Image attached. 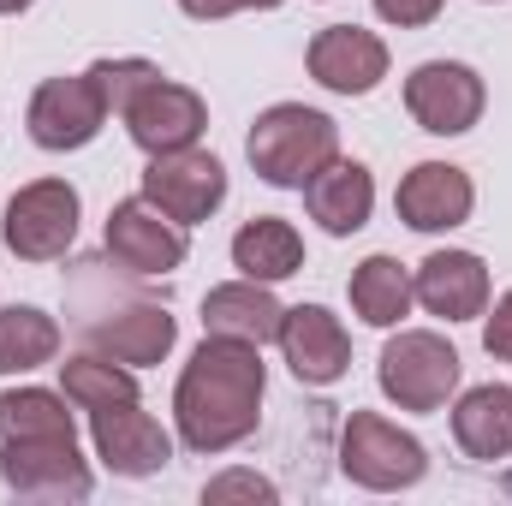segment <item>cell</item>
Listing matches in <instances>:
<instances>
[{"label": "cell", "instance_id": "16", "mask_svg": "<svg viewBox=\"0 0 512 506\" xmlns=\"http://www.w3.org/2000/svg\"><path fill=\"white\" fill-rule=\"evenodd\" d=\"M411 298L441 322H471L489 310V268L477 251H429L411 274Z\"/></svg>", "mask_w": 512, "mask_h": 506}, {"label": "cell", "instance_id": "10", "mask_svg": "<svg viewBox=\"0 0 512 506\" xmlns=\"http://www.w3.org/2000/svg\"><path fill=\"white\" fill-rule=\"evenodd\" d=\"M90 441H96V459L114 471V477H155L173 465V435L137 405H102L90 411Z\"/></svg>", "mask_w": 512, "mask_h": 506}, {"label": "cell", "instance_id": "11", "mask_svg": "<svg viewBox=\"0 0 512 506\" xmlns=\"http://www.w3.org/2000/svg\"><path fill=\"white\" fill-rule=\"evenodd\" d=\"M108 256L126 268V274H173L185 256H191V239L179 221H167L155 203L131 197V203H114L108 215V233H102Z\"/></svg>", "mask_w": 512, "mask_h": 506}, {"label": "cell", "instance_id": "13", "mask_svg": "<svg viewBox=\"0 0 512 506\" xmlns=\"http://www.w3.org/2000/svg\"><path fill=\"white\" fill-rule=\"evenodd\" d=\"M120 120H126L131 143H137L143 155H167V149H191V143L203 137L209 108H203V96H197L191 84L155 78V84L137 90V102H131Z\"/></svg>", "mask_w": 512, "mask_h": 506}, {"label": "cell", "instance_id": "9", "mask_svg": "<svg viewBox=\"0 0 512 506\" xmlns=\"http://www.w3.org/2000/svg\"><path fill=\"white\" fill-rule=\"evenodd\" d=\"M24 126L36 137V149L66 155V149L96 143V131L108 126V102H102V90H96L90 72H78V78H48V84H36Z\"/></svg>", "mask_w": 512, "mask_h": 506}, {"label": "cell", "instance_id": "27", "mask_svg": "<svg viewBox=\"0 0 512 506\" xmlns=\"http://www.w3.org/2000/svg\"><path fill=\"white\" fill-rule=\"evenodd\" d=\"M203 501H274V483L256 477V471H227L203 489Z\"/></svg>", "mask_w": 512, "mask_h": 506}, {"label": "cell", "instance_id": "6", "mask_svg": "<svg viewBox=\"0 0 512 506\" xmlns=\"http://www.w3.org/2000/svg\"><path fill=\"white\" fill-rule=\"evenodd\" d=\"M78 239V191L66 179H30L6 203V251L24 262H54Z\"/></svg>", "mask_w": 512, "mask_h": 506}, {"label": "cell", "instance_id": "4", "mask_svg": "<svg viewBox=\"0 0 512 506\" xmlns=\"http://www.w3.org/2000/svg\"><path fill=\"white\" fill-rule=\"evenodd\" d=\"M376 381L399 411H441L447 393L459 387V352L429 328H405L382 346Z\"/></svg>", "mask_w": 512, "mask_h": 506}, {"label": "cell", "instance_id": "23", "mask_svg": "<svg viewBox=\"0 0 512 506\" xmlns=\"http://www.w3.org/2000/svg\"><path fill=\"white\" fill-rule=\"evenodd\" d=\"M352 310L370 328H399L411 316V274L393 256H364L352 274Z\"/></svg>", "mask_w": 512, "mask_h": 506}, {"label": "cell", "instance_id": "5", "mask_svg": "<svg viewBox=\"0 0 512 506\" xmlns=\"http://www.w3.org/2000/svg\"><path fill=\"white\" fill-rule=\"evenodd\" d=\"M143 203H155L179 227H197V221H209L227 203V167L209 149H197V143L149 155V167H143Z\"/></svg>", "mask_w": 512, "mask_h": 506}, {"label": "cell", "instance_id": "20", "mask_svg": "<svg viewBox=\"0 0 512 506\" xmlns=\"http://www.w3.org/2000/svg\"><path fill=\"white\" fill-rule=\"evenodd\" d=\"M453 441L465 459H507L512 453V387L507 381H489V387H471L459 405H453Z\"/></svg>", "mask_w": 512, "mask_h": 506}, {"label": "cell", "instance_id": "17", "mask_svg": "<svg viewBox=\"0 0 512 506\" xmlns=\"http://www.w3.org/2000/svg\"><path fill=\"white\" fill-rule=\"evenodd\" d=\"M304 209H310V221H316L322 233L352 239V233L370 221V209H376V179H370V167L334 155V161L304 185Z\"/></svg>", "mask_w": 512, "mask_h": 506}, {"label": "cell", "instance_id": "21", "mask_svg": "<svg viewBox=\"0 0 512 506\" xmlns=\"http://www.w3.org/2000/svg\"><path fill=\"white\" fill-rule=\"evenodd\" d=\"M233 268L245 274V280H292L298 268H304V239H298V227L292 221H280V215H256L245 221L239 233H233Z\"/></svg>", "mask_w": 512, "mask_h": 506}, {"label": "cell", "instance_id": "14", "mask_svg": "<svg viewBox=\"0 0 512 506\" xmlns=\"http://www.w3.org/2000/svg\"><path fill=\"white\" fill-rule=\"evenodd\" d=\"M310 78L334 96H370L387 78V42L358 24H328L310 36Z\"/></svg>", "mask_w": 512, "mask_h": 506}, {"label": "cell", "instance_id": "3", "mask_svg": "<svg viewBox=\"0 0 512 506\" xmlns=\"http://www.w3.org/2000/svg\"><path fill=\"white\" fill-rule=\"evenodd\" d=\"M340 471L358 489H370V495H393V489L423 483L429 453H423L417 435H405L399 423H387L382 411H352L346 429H340Z\"/></svg>", "mask_w": 512, "mask_h": 506}, {"label": "cell", "instance_id": "31", "mask_svg": "<svg viewBox=\"0 0 512 506\" xmlns=\"http://www.w3.org/2000/svg\"><path fill=\"white\" fill-rule=\"evenodd\" d=\"M30 0H0V18H12V12H24Z\"/></svg>", "mask_w": 512, "mask_h": 506}, {"label": "cell", "instance_id": "12", "mask_svg": "<svg viewBox=\"0 0 512 506\" xmlns=\"http://www.w3.org/2000/svg\"><path fill=\"white\" fill-rule=\"evenodd\" d=\"M393 209H399V221H405L411 233H453V227L471 221L477 185H471V173L453 167V161H417V167L399 179Z\"/></svg>", "mask_w": 512, "mask_h": 506}, {"label": "cell", "instance_id": "8", "mask_svg": "<svg viewBox=\"0 0 512 506\" xmlns=\"http://www.w3.org/2000/svg\"><path fill=\"white\" fill-rule=\"evenodd\" d=\"M483 102H489L483 78H477L471 66H459V60H423V66L405 78V114L423 131H435V137L471 131L483 120Z\"/></svg>", "mask_w": 512, "mask_h": 506}, {"label": "cell", "instance_id": "2", "mask_svg": "<svg viewBox=\"0 0 512 506\" xmlns=\"http://www.w3.org/2000/svg\"><path fill=\"white\" fill-rule=\"evenodd\" d=\"M245 155H251V167H256L262 185L304 191V185L340 155V126H334L322 108L274 102L268 114H256L251 137H245Z\"/></svg>", "mask_w": 512, "mask_h": 506}, {"label": "cell", "instance_id": "22", "mask_svg": "<svg viewBox=\"0 0 512 506\" xmlns=\"http://www.w3.org/2000/svg\"><path fill=\"white\" fill-rule=\"evenodd\" d=\"M66 393H48V387H6L0 393V441H60V435H78Z\"/></svg>", "mask_w": 512, "mask_h": 506}, {"label": "cell", "instance_id": "1", "mask_svg": "<svg viewBox=\"0 0 512 506\" xmlns=\"http://www.w3.org/2000/svg\"><path fill=\"white\" fill-rule=\"evenodd\" d=\"M262 387H268L262 346L203 334V346L191 352L185 376L173 387L179 441H185L191 453H227V447L251 441L256 417H262Z\"/></svg>", "mask_w": 512, "mask_h": 506}, {"label": "cell", "instance_id": "18", "mask_svg": "<svg viewBox=\"0 0 512 506\" xmlns=\"http://www.w3.org/2000/svg\"><path fill=\"white\" fill-rule=\"evenodd\" d=\"M179 340V322L161 310V304H131V310H114L108 322H90V352L126 364V370H149L173 352Z\"/></svg>", "mask_w": 512, "mask_h": 506}, {"label": "cell", "instance_id": "7", "mask_svg": "<svg viewBox=\"0 0 512 506\" xmlns=\"http://www.w3.org/2000/svg\"><path fill=\"white\" fill-rule=\"evenodd\" d=\"M0 477L24 501H90L96 477L78 459V435L60 441H0Z\"/></svg>", "mask_w": 512, "mask_h": 506}, {"label": "cell", "instance_id": "28", "mask_svg": "<svg viewBox=\"0 0 512 506\" xmlns=\"http://www.w3.org/2000/svg\"><path fill=\"white\" fill-rule=\"evenodd\" d=\"M376 12L399 30H423V24L441 18V0H376Z\"/></svg>", "mask_w": 512, "mask_h": 506}, {"label": "cell", "instance_id": "26", "mask_svg": "<svg viewBox=\"0 0 512 506\" xmlns=\"http://www.w3.org/2000/svg\"><path fill=\"white\" fill-rule=\"evenodd\" d=\"M90 78H96V90H102L108 114H126L131 102H137V90L161 78V66H155V60H96V66H90Z\"/></svg>", "mask_w": 512, "mask_h": 506}, {"label": "cell", "instance_id": "24", "mask_svg": "<svg viewBox=\"0 0 512 506\" xmlns=\"http://www.w3.org/2000/svg\"><path fill=\"white\" fill-rule=\"evenodd\" d=\"M54 352H60V322L54 316H42L36 304L0 310V376L42 370V364H54Z\"/></svg>", "mask_w": 512, "mask_h": 506}, {"label": "cell", "instance_id": "30", "mask_svg": "<svg viewBox=\"0 0 512 506\" xmlns=\"http://www.w3.org/2000/svg\"><path fill=\"white\" fill-rule=\"evenodd\" d=\"M280 0H179V12L185 18H233V12H274Z\"/></svg>", "mask_w": 512, "mask_h": 506}, {"label": "cell", "instance_id": "29", "mask_svg": "<svg viewBox=\"0 0 512 506\" xmlns=\"http://www.w3.org/2000/svg\"><path fill=\"white\" fill-rule=\"evenodd\" d=\"M483 346H489L495 364H512V292H501V304H495V316L483 328Z\"/></svg>", "mask_w": 512, "mask_h": 506}, {"label": "cell", "instance_id": "15", "mask_svg": "<svg viewBox=\"0 0 512 506\" xmlns=\"http://www.w3.org/2000/svg\"><path fill=\"white\" fill-rule=\"evenodd\" d=\"M280 352H286V370L304 387H334L352 370V340H346L340 316L322 304H298L280 316Z\"/></svg>", "mask_w": 512, "mask_h": 506}, {"label": "cell", "instance_id": "19", "mask_svg": "<svg viewBox=\"0 0 512 506\" xmlns=\"http://www.w3.org/2000/svg\"><path fill=\"white\" fill-rule=\"evenodd\" d=\"M280 316H286V304L268 292V280H227L203 298V334L245 340V346L280 340Z\"/></svg>", "mask_w": 512, "mask_h": 506}, {"label": "cell", "instance_id": "25", "mask_svg": "<svg viewBox=\"0 0 512 506\" xmlns=\"http://www.w3.org/2000/svg\"><path fill=\"white\" fill-rule=\"evenodd\" d=\"M60 387H66V399H72L78 411H102V405H126V399H137V376H131L126 364L102 358V352L66 358V364H60Z\"/></svg>", "mask_w": 512, "mask_h": 506}]
</instances>
